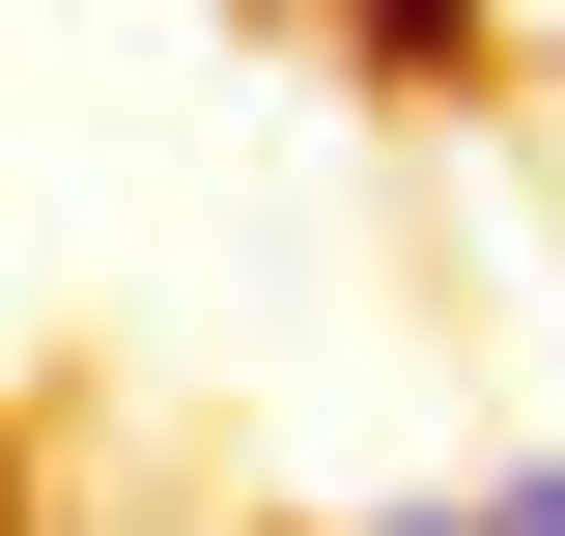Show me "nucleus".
I'll use <instances>...</instances> for the list:
<instances>
[{
    "instance_id": "nucleus-1",
    "label": "nucleus",
    "mask_w": 565,
    "mask_h": 536,
    "mask_svg": "<svg viewBox=\"0 0 565 536\" xmlns=\"http://www.w3.org/2000/svg\"><path fill=\"white\" fill-rule=\"evenodd\" d=\"M367 536H565V508H537V480H509V508H367Z\"/></svg>"
},
{
    "instance_id": "nucleus-2",
    "label": "nucleus",
    "mask_w": 565,
    "mask_h": 536,
    "mask_svg": "<svg viewBox=\"0 0 565 536\" xmlns=\"http://www.w3.org/2000/svg\"><path fill=\"white\" fill-rule=\"evenodd\" d=\"M0 536H29V508H0Z\"/></svg>"
}]
</instances>
